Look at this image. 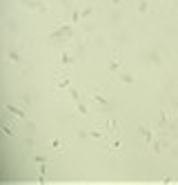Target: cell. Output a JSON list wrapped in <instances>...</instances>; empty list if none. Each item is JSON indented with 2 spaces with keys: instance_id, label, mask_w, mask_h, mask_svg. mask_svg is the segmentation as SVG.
<instances>
[{
  "instance_id": "1",
  "label": "cell",
  "mask_w": 178,
  "mask_h": 185,
  "mask_svg": "<svg viewBox=\"0 0 178 185\" xmlns=\"http://www.w3.org/2000/svg\"><path fill=\"white\" fill-rule=\"evenodd\" d=\"M123 80H125V83H134V78H131L129 74H123Z\"/></svg>"
},
{
  "instance_id": "2",
  "label": "cell",
  "mask_w": 178,
  "mask_h": 185,
  "mask_svg": "<svg viewBox=\"0 0 178 185\" xmlns=\"http://www.w3.org/2000/svg\"><path fill=\"white\" fill-rule=\"evenodd\" d=\"M111 2H113V5H120V0H111Z\"/></svg>"
}]
</instances>
